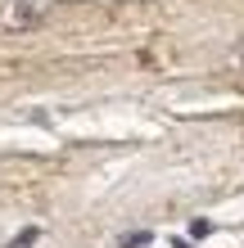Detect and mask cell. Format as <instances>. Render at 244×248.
<instances>
[{"instance_id":"6da1fadb","label":"cell","mask_w":244,"mask_h":248,"mask_svg":"<svg viewBox=\"0 0 244 248\" xmlns=\"http://www.w3.org/2000/svg\"><path fill=\"white\" fill-rule=\"evenodd\" d=\"M149 230H127V235H118V248H149Z\"/></svg>"},{"instance_id":"7a4b0ae2","label":"cell","mask_w":244,"mask_h":248,"mask_svg":"<svg viewBox=\"0 0 244 248\" xmlns=\"http://www.w3.org/2000/svg\"><path fill=\"white\" fill-rule=\"evenodd\" d=\"M36 235H41V230H36V226H27V230H18V235H14L5 248H32V244H36Z\"/></svg>"},{"instance_id":"3957f363","label":"cell","mask_w":244,"mask_h":248,"mask_svg":"<svg viewBox=\"0 0 244 248\" xmlns=\"http://www.w3.org/2000/svg\"><path fill=\"white\" fill-rule=\"evenodd\" d=\"M177 248H190V244H177Z\"/></svg>"},{"instance_id":"277c9868","label":"cell","mask_w":244,"mask_h":248,"mask_svg":"<svg viewBox=\"0 0 244 248\" xmlns=\"http://www.w3.org/2000/svg\"><path fill=\"white\" fill-rule=\"evenodd\" d=\"M240 63H244V50H240Z\"/></svg>"}]
</instances>
